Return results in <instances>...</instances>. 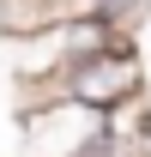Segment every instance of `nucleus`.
I'll return each mask as SVG.
<instances>
[{
  "label": "nucleus",
  "mask_w": 151,
  "mask_h": 157,
  "mask_svg": "<svg viewBox=\"0 0 151 157\" xmlns=\"http://www.w3.org/2000/svg\"><path fill=\"white\" fill-rule=\"evenodd\" d=\"M109 121L79 109V103H30L18 109V133H24V157H79L103 133Z\"/></svg>",
  "instance_id": "obj_2"
},
{
  "label": "nucleus",
  "mask_w": 151,
  "mask_h": 157,
  "mask_svg": "<svg viewBox=\"0 0 151 157\" xmlns=\"http://www.w3.org/2000/svg\"><path fill=\"white\" fill-rule=\"evenodd\" d=\"M79 157H145V145H133V139H121V133H109V127H103V133H97Z\"/></svg>",
  "instance_id": "obj_4"
},
{
  "label": "nucleus",
  "mask_w": 151,
  "mask_h": 157,
  "mask_svg": "<svg viewBox=\"0 0 151 157\" xmlns=\"http://www.w3.org/2000/svg\"><path fill=\"white\" fill-rule=\"evenodd\" d=\"M145 6H151V0H85V12L103 18L109 30H121V36H133V24L145 18Z\"/></svg>",
  "instance_id": "obj_3"
},
{
  "label": "nucleus",
  "mask_w": 151,
  "mask_h": 157,
  "mask_svg": "<svg viewBox=\"0 0 151 157\" xmlns=\"http://www.w3.org/2000/svg\"><path fill=\"white\" fill-rule=\"evenodd\" d=\"M48 91L60 103H79V109H91V115L109 121L121 103L145 97V73H139V55L133 48H109V55H91V60H79L73 73H60Z\"/></svg>",
  "instance_id": "obj_1"
}]
</instances>
